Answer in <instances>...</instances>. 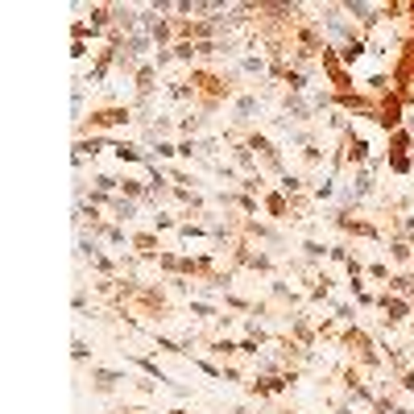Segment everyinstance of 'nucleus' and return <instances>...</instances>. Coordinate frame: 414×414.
I'll return each mask as SVG.
<instances>
[{"instance_id":"1","label":"nucleus","mask_w":414,"mask_h":414,"mask_svg":"<svg viewBox=\"0 0 414 414\" xmlns=\"http://www.w3.org/2000/svg\"><path fill=\"white\" fill-rule=\"evenodd\" d=\"M137 116H133V108L129 104H100V108H91L79 124H75V133L79 137H95V133H108V129H124V124H133Z\"/></svg>"},{"instance_id":"2","label":"nucleus","mask_w":414,"mask_h":414,"mask_svg":"<svg viewBox=\"0 0 414 414\" xmlns=\"http://www.w3.org/2000/svg\"><path fill=\"white\" fill-rule=\"evenodd\" d=\"M340 348L352 357V365H361V369H369V373H382V365H386V357L373 348V336L365 332V328H344L340 332Z\"/></svg>"},{"instance_id":"3","label":"nucleus","mask_w":414,"mask_h":414,"mask_svg":"<svg viewBox=\"0 0 414 414\" xmlns=\"http://www.w3.org/2000/svg\"><path fill=\"white\" fill-rule=\"evenodd\" d=\"M386 162H390V170H394V174H411V170H414V133H411V129L390 133Z\"/></svg>"},{"instance_id":"4","label":"nucleus","mask_w":414,"mask_h":414,"mask_svg":"<svg viewBox=\"0 0 414 414\" xmlns=\"http://www.w3.org/2000/svg\"><path fill=\"white\" fill-rule=\"evenodd\" d=\"M377 311H382V332H394V328H402L414 315V303L386 290V294H377Z\"/></svg>"},{"instance_id":"5","label":"nucleus","mask_w":414,"mask_h":414,"mask_svg":"<svg viewBox=\"0 0 414 414\" xmlns=\"http://www.w3.org/2000/svg\"><path fill=\"white\" fill-rule=\"evenodd\" d=\"M245 141H249V149H253V153L261 158V166H265L270 174H278V178L286 174V162H282V149H278V145H274V141H270L265 133L249 129V133H245Z\"/></svg>"},{"instance_id":"6","label":"nucleus","mask_w":414,"mask_h":414,"mask_svg":"<svg viewBox=\"0 0 414 414\" xmlns=\"http://www.w3.org/2000/svg\"><path fill=\"white\" fill-rule=\"evenodd\" d=\"M286 323H290V340H299L303 348H311L315 352V344H319V332H315V323H311V315L307 311H294V315H286Z\"/></svg>"},{"instance_id":"7","label":"nucleus","mask_w":414,"mask_h":414,"mask_svg":"<svg viewBox=\"0 0 414 414\" xmlns=\"http://www.w3.org/2000/svg\"><path fill=\"white\" fill-rule=\"evenodd\" d=\"M129 249H133V253H137L141 261H158V257L166 253L153 228H149V232H129Z\"/></svg>"},{"instance_id":"8","label":"nucleus","mask_w":414,"mask_h":414,"mask_svg":"<svg viewBox=\"0 0 414 414\" xmlns=\"http://www.w3.org/2000/svg\"><path fill=\"white\" fill-rule=\"evenodd\" d=\"M282 112H286L294 124L315 120V104H311V100H303V95H294V91H286V95H282Z\"/></svg>"},{"instance_id":"9","label":"nucleus","mask_w":414,"mask_h":414,"mask_svg":"<svg viewBox=\"0 0 414 414\" xmlns=\"http://www.w3.org/2000/svg\"><path fill=\"white\" fill-rule=\"evenodd\" d=\"M261 207H265V216L270 220H290V195L278 187V191H265L261 195Z\"/></svg>"},{"instance_id":"10","label":"nucleus","mask_w":414,"mask_h":414,"mask_svg":"<svg viewBox=\"0 0 414 414\" xmlns=\"http://www.w3.org/2000/svg\"><path fill=\"white\" fill-rule=\"evenodd\" d=\"M120 382H129L120 369H100V365H91V390H95V394H112Z\"/></svg>"},{"instance_id":"11","label":"nucleus","mask_w":414,"mask_h":414,"mask_svg":"<svg viewBox=\"0 0 414 414\" xmlns=\"http://www.w3.org/2000/svg\"><path fill=\"white\" fill-rule=\"evenodd\" d=\"M108 149H112V158H116V162H137V166H145V162H149V153H145L141 145H133V141H108Z\"/></svg>"},{"instance_id":"12","label":"nucleus","mask_w":414,"mask_h":414,"mask_svg":"<svg viewBox=\"0 0 414 414\" xmlns=\"http://www.w3.org/2000/svg\"><path fill=\"white\" fill-rule=\"evenodd\" d=\"M270 299H274V303H282L286 311H290V307H303V294H299L290 282H282V278H274V282H270Z\"/></svg>"},{"instance_id":"13","label":"nucleus","mask_w":414,"mask_h":414,"mask_svg":"<svg viewBox=\"0 0 414 414\" xmlns=\"http://www.w3.org/2000/svg\"><path fill=\"white\" fill-rule=\"evenodd\" d=\"M149 37H153L158 50H170V41L178 37V33H174V17H158V21L149 25Z\"/></svg>"},{"instance_id":"14","label":"nucleus","mask_w":414,"mask_h":414,"mask_svg":"<svg viewBox=\"0 0 414 414\" xmlns=\"http://www.w3.org/2000/svg\"><path fill=\"white\" fill-rule=\"evenodd\" d=\"M257 112H261V100H257V95H236V129H245Z\"/></svg>"},{"instance_id":"15","label":"nucleus","mask_w":414,"mask_h":414,"mask_svg":"<svg viewBox=\"0 0 414 414\" xmlns=\"http://www.w3.org/2000/svg\"><path fill=\"white\" fill-rule=\"evenodd\" d=\"M108 211H112V220H116V224H129V220L137 216V199H124V195H112Z\"/></svg>"},{"instance_id":"16","label":"nucleus","mask_w":414,"mask_h":414,"mask_svg":"<svg viewBox=\"0 0 414 414\" xmlns=\"http://www.w3.org/2000/svg\"><path fill=\"white\" fill-rule=\"evenodd\" d=\"M207 352L220 357V361H232V357H241V344L228 340V336H211V340H207Z\"/></svg>"},{"instance_id":"17","label":"nucleus","mask_w":414,"mask_h":414,"mask_svg":"<svg viewBox=\"0 0 414 414\" xmlns=\"http://www.w3.org/2000/svg\"><path fill=\"white\" fill-rule=\"evenodd\" d=\"M390 257H394L398 265H411V261H414V245L402 236V232H394V236H390Z\"/></svg>"},{"instance_id":"18","label":"nucleus","mask_w":414,"mask_h":414,"mask_svg":"<svg viewBox=\"0 0 414 414\" xmlns=\"http://www.w3.org/2000/svg\"><path fill=\"white\" fill-rule=\"evenodd\" d=\"M390 294H402V299L414 303V274H394L390 278Z\"/></svg>"},{"instance_id":"19","label":"nucleus","mask_w":414,"mask_h":414,"mask_svg":"<svg viewBox=\"0 0 414 414\" xmlns=\"http://www.w3.org/2000/svg\"><path fill=\"white\" fill-rule=\"evenodd\" d=\"M299 249H303V261H307V265H319V261H328V249H323L319 241H303Z\"/></svg>"},{"instance_id":"20","label":"nucleus","mask_w":414,"mask_h":414,"mask_svg":"<svg viewBox=\"0 0 414 414\" xmlns=\"http://www.w3.org/2000/svg\"><path fill=\"white\" fill-rule=\"evenodd\" d=\"M241 70H245V75H270V62H265L261 54H245V58H241Z\"/></svg>"},{"instance_id":"21","label":"nucleus","mask_w":414,"mask_h":414,"mask_svg":"<svg viewBox=\"0 0 414 414\" xmlns=\"http://www.w3.org/2000/svg\"><path fill=\"white\" fill-rule=\"evenodd\" d=\"M216 315H220V307H216V303H203V299H191V319H207V323H211Z\"/></svg>"},{"instance_id":"22","label":"nucleus","mask_w":414,"mask_h":414,"mask_svg":"<svg viewBox=\"0 0 414 414\" xmlns=\"http://www.w3.org/2000/svg\"><path fill=\"white\" fill-rule=\"evenodd\" d=\"M203 124H207V116H203V112H195V116H182V120H178V133H182V137H195Z\"/></svg>"},{"instance_id":"23","label":"nucleus","mask_w":414,"mask_h":414,"mask_svg":"<svg viewBox=\"0 0 414 414\" xmlns=\"http://www.w3.org/2000/svg\"><path fill=\"white\" fill-rule=\"evenodd\" d=\"M170 50H174V62H195V58H199V54H195V41H174Z\"/></svg>"},{"instance_id":"24","label":"nucleus","mask_w":414,"mask_h":414,"mask_svg":"<svg viewBox=\"0 0 414 414\" xmlns=\"http://www.w3.org/2000/svg\"><path fill=\"white\" fill-rule=\"evenodd\" d=\"M178 158H182V162H195V158H199V141H195V137H182V141H178Z\"/></svg>"},{"instance_id":"25","label":"nucleus","mask_w":414,"mask_h":414,"mask_svg":"<svg viewBox=\"0 0 414 414\" xmlns=\"http://www.w3.org/2000/svg\"><path fill=\"white\" fill-rule=\"evenodd\" d=\"M365 274H369V278H373V282H386V286H390V278H394V274H390V265H386V261H373V265H365Z\"/></svg>"},{"instance_id":"26","label":"nucleus","mask_w":414,"mask_h":414,"mask_svg":"<svg viewBox=\"0 0 414 414\" xmlns=\"http://www.w3.org/2000/svg\"><path fill=\"white\" fill-rule=\"evenodd\" d=\"M332 307H336V319H340L344 328H352V323H357V307H352V303H332Z\"/></svg>"},{"instance_id":"27","label":"nucleus","mask_w":414,"mask_h":414,"mask_svg":"<svg viewBox=\"0 0 414 414\" xmlns=\"http://www.w3.org/2000/svg\"><path fill=\"white\" fill-rule=\"evenodd\" d=\"M216 153H220V137H203V141H199V158L216 162Z\"/></svg>"},{"instance_id":"28","label":"nucleus","mask_w":414,"mask_h":414,"mask_svg":"<svg viewBox=\"0 0 414 414\" xmlns=\"http://www.w3.org/2000/svg\"><path fill=\"white\" fill-rule=\"evenodd\" d=\"M153 153H158V162H170V158H178V145H170V141H158V145H149Z\"/></svg>"},{"instance_id":"29","label":"nucleus","mask_w":414,"mask_h":414,"mask_svg":"<svg viewBox=\"0 0 414 414\" xmlns=\"http://www.w3.org/2000/svg\"><path fill=\"white\" fill-rule=\"evenodd\" d=\"M182 220H174V216H166V211H158L153 216V232H170V228H178Z\"/></svg>"},{"instance_id":"30","label":"nucleus","mask_w":414,"mask_h":414,"mask_svg":"<svg viewBox=\"0 0 414 414\" xmlns=\"http://www.w3.org/2000/svg\"><path fill=\"white\" fill-rule=\"evenodd\" d=\"M261 348H265V344H257V340H249V336L241 340V357H253V361H257V357H261Z\"/></svg>"},{"instance_id":"31","label":"nucleus","mask_w":414,"mask_h":414,"mask_svg":"<svg viewBox=\"0 0 414 414\" xmlns=\"http://www.w3.org/2000/svg\"><path fill=\"white\" fill-rule=\"evenodd\" d=\"M70 357H75L79 365H87V357H91V348H87V340H75V344H70Z\"/></svg>"},{"instance_id":"32","label":"nucleus","mask_w":414,"mask_h":414,"mask_svg":"<svg viewBox=\"0 0 414 414\" xmlns=\"http://www.w3.org/2000/svg\"><path fill=\"white\" fill-rule=\"evenodd\" d=\"M70 303H75V311H79V315H83V311H87V290H83V286H79V290H75V299H70Z\"/></svg>"},{"instance_id":"33","label":"nucleus","mask_w":414,"mask_h":414,"mask_svg":"<svg viewBox=\"0 0 414 414\" xmlns=\"http://www.w3.org/2000/svg\"><path fill=\"white\" fill-rule=\"evenodd\" d=\"M398 386H402V390H411V394H414V365L406 369V373H402V377H398Z\"/></svg>"},{"instance_id":"34","label":"nucleus","mask_w":414,"mask_h":414,"mask_svg":"<svg viewBox=\"0 0 414 414\" xmlns=\"http://www.w3.org/2000/svg\"><path fill=\"white\" fill-rule=\"evenodd\" d=\"M228 414H249V406H232Z\"/></svg>"},{"instance_id":"35","label":"nucleus","mask_w":414,"mask_h":414,"mask_svg":"<svg viewBox=\"0 0 414 414\" xmlns=\"http://www.w3.org/2000/svg\"><path fill=\"white\" fill-rule=\"evenodd\" d=\"M394 414H414V411H411V406H398V411H394Z\"/></svg>"},{"instance_id":"36","label":"nucleus","mask_w":414,"mask_h":414,"mask_svg":"<svg viewBox=\"0 0 414 414\" xmlns=\"http://www.w3.org/2000/svg\"><path fill=\"white\" fill-rule=\"evenodd\" d=\"M278 414H299V411H278Z\"/></svg>"},{"instance_id":"37","label":"nucleus","mask_w":414,"mask_h":414,"mask_svg":"<svg viewBox=\"0 0 414 414\" xmlns=\"http://www.w3.org/2000/svg\"><path fill=\"white\" fill-rule=\"evenodd\" d=\"M170 414H187V411H170Z\"/></svg>"},{"instance_id":"38","label":"nucleus","mask_w":414,"mask_h":414,"mask_svg":"<svg viewBox=\"0 0 414 414\" xmlns=\"http://www.w3.org/2000/svg\"><path fill=\"white\" fill-rule=\"evenodd\" d=\"M133 414H145V411H133Z\"/></svg>"}]
</instances>
